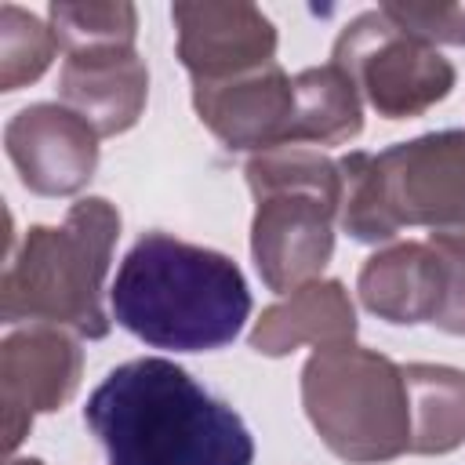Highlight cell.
Segmentation results:
<instances>
[{
    "mask_svg": "<svg viewBox=\"0 0 465 465\" xmlns=\"http://www.w3.org/2000/svg\"><path fill=\"white\" fill-rule=\"evenodd\" d=\"M109 465H251L243 418L185 367L142 356L113 367L84 407Z\"/></svg>",
    "mask_w": 465,
    "mask_h": 465,
    "instance_id": "6da1fadb",
    "label": "cell"
},
{
    "mask_svg": "<svg viewBox=\"0 0 465 465\" xmlns=\"http://www.w3.org/2000/svg\"><path fill=\"white\" fill-rule=\"evenodd\" d=\"M109 305L113 320L153 349L211 352L243 331L251 291L222 251L145 232L120 262Z\"/></svg>",
    "mask_w": 465,
    "mask_h": 465,
    "instance_id": "7a4b0ae2",
    "label": "cell"
},
{
    "mask_svg": "<svg viewBox=\"0 0 465 465\" xmlns=\"http://www.w3.org/2000/svg\"><path fill=\"white\" fill-rule=\"evenodd\" d=\"M341 171V225L367 243L400 225L465 229V131L400 142L385 153H352Z\"/></svg>",
    "mask_w": 465,
    "mask_h": 465,
    "instance_id": "3957f363",
    "label": "cell"
},
{
    "mask_svg": "<svg viewBox=\"0 0 465 465\" xmlns=\"http://www.w3.org/2000/svg\"><path fill=\"white\" fill-rule=\"evenodd\" d=\"M120 232V214L105 200L73 203L62 229H29L18 258L4 272V320L69 323L87 338H105L102 276Z\"/></svg>",
    "mask_w": 465,
    "mask_h": 465,
    "instance_id": "277c9868",
    "label": "cell"
},
{
    "mask_svg": "<svg viewBox=\"0 0 465 465\" xmlns=\"http://www.w3.org/2000/svg\"><path fill=\"white\" fill-rule=\"evenodd\" d=\"M258 196L254 262L272 291L316 276L331 258V214L341 207V174L327 156L305 149H269L247 163Z\"/></svg>",
    "mask_w": 465,
    "mask_h": 465,
    "instance_id": "5b68a950",
    "label": "cell"
},
{
    "mask_svg": "<svg viewBox=\"0 0 465 465\" xmlns=\"http://www.w3.org/2000/svg\"><path fill=\"white\" fill-rule=\"evenodd\" d=\"M305 407L327 447L349 461L411 450V385L392 360L331 345L305 363Z\"/></svg>",
    "mask_w": 465,
    "mask_h": 465,
    "instance_id": "8992f818",
    "label": "cell"
},
{
    "mask_svg": "<svg viewBox=\"0 0 465 465\" xmlns=\"http://www.w3.org/2000/svg\"><path fill=\"white\" fill-rule=\"evenodd\" d=\"M334 65L367 94V102L389 116H418L454 87V69L425 40L400 29L381 7L352 18L338 44Z\"/></svg>",
    "mask_w": 465,
    "mask_h": 465,
    "instance_id": "52a82bcc",
    "label": "cell"
},
{
    "mask_svg": "<svg viewBox=\"0 0 465 465\" xmlns=\"http://www.w3.org/2000/svg\"><path fill=\"white\" fill-rule=\"evenodd\" d=\"M200 120L232 149H283L294 131V80L276 62L229 76L203 80L193 91Z\"/></svg>",
    "mask_w": 465,
    "mask_h": 465,
    "instance_id": "ba28073f",
    "label": "cell"
},
{
    "mask_svg": "<svg viewBox=\"0 0 465 465\" xmlns=\"http://www.w3.org/2000/svg\"><path fill=\"white\" fill-rule=\"evenodd\" d=\"M178 54L185 69L203 80H229L272 62V22L247 4H174Z\"/></svg>",
    "mask_w": 465,
    "mask_h": 465,
    "instance_id": "9c48e42d",
    "label": "cell"
},
{
    "mask_svg": "<svg viewBox=\"0 0 465 465\" xmlns=\"http://www.w3.org/2000/svg\"><path fill=\"white\" fill-rule=\"evenodd\" d=\"M94 127L62 105H29L7 124V156L33 193L62 196L80 189L98 160Z\"/></svg>",
    "mask_w": 465,
    "mask_h": 465,
    "instance_id": "30bf717a",
    "label": "cell"
},
{
    "mask_svg": "<svg viewBox=\"0 0 465 465\" xmlns=\"http://www.w3.org/2000/svg\"><path fill=\"white\" fill-rule=\"evenodd\" d=\"M62 98L98 134L127 131L145 102V65L131 47L73 51L62 65Z\"/></svg>",
    "mask_w": 465,
    "mask_h": 465,
    "instance_id": "8fae6325",
    "label": "cell"
},
{
    "mask_svg": "<svg viewBox=\"0 0 465 465\" xmlns=\"http://www.w3.org/2000/svg\"><path fill=\"white\" fill-rule=\"evenodd\" d=\"M80 374V352L65 334L54 331H22L4 341V403L7 425L22 411L33 421V411H54Z\"/></svg>",
    "mask_w": 465,
    "mask_h": 465,
    "instance_id": "7c38bea8",
    "label": "cell"
},
{
    "mask_svg": "<svg viewBox=\"0 0 465 465\" xmlns=\"http://www.w3.org/2000/svg\"><path fill=\"white\" fill-rule=\"evenodd\" d=\"M363 305L389 323L436 320L443 302V265L429 243H403L374 254L360 272Z\"/></svg>",
    "mask_w": 465,
    "mask_h": 465,
    "instance_id": "4fadbf2b",
    "label": "cell"
},
{
    "mask_svg": "<svg viewBox=\"0 0 465 465\" xmlns=\"http://www.w3.org/2000/svg\"><path fill=\"white\" fill-rule=\"evenodd\" d=\"M356 84L334 62L294 76V142H345L360 131Z\"/></svg>",
    "mask_w": 465,
    "mask_h": 465,
    "instance_id": "5bb4252c",
    "label": "cell"
},
{
    "mask_svg": "<svg viewBox=\"0 0 465 465\" xmlns=\"http://www.w3.org/2000/svg\"><path fill=\"white\" fill-rule=\"evenodd\" d=\"M411 450H450L465 440V374L450 367H407Z\"/></svg>",
    "mask_w": 465,
    "mask_h": 465,
    "instance_id": "9a60e30c",
    "label": "cell"
},
{
    "mask_svg": "<svg viewBox=\"0 0 465 465\" xmlns=\"http://www.w3.org/2000/svg\"><path fill=\"white\" fill-rule=\"evenodd\" d=\"M54 40L73 54L87 47H131L134 7L131 4H51Z\"/></svg>",
    "mask_w": 465,
    "mask_h": 465,
    "instance_id": "2e32d148",
    "label": "cell"
},
{
    "mask_svg": "<svg viewBox=\"0 0 465 465\" xmlns=\"http://www.w3.org/2000/svg\"><path fill=\"white\" fill-rule=\"evenodd\" d=\"M54 40L51 33L15 4L0 7V65H4V91H15L25 80H36L51 62Z\"/></svg>",
    "mask_w": 465,
    "mask_h": 465,
    "instance_id": "e0dca14e",
    "label": "cell"
},
{
    "mask_svg": "<svg viewBox=\"0 0 465 465\" xmlns=\"http://www.w3.org/2000/svg\"><path fill=\"white\" fill-rule=\"evenodd\" d=\"M429 247L443 265V302L432 323L450 334H465V229L432 232Z\"/></svg>",
    "mask_w": 465,
    "mask_h": 465,
    "instance_id": "ac0fdd59",
    "label": "cell"
},
{
    "mask_svg": "<svg viewBox=\"0 0 465 465\" xmlns=\"http://www.w3.org/2000/svg\"><path fill=\"white\" fill-rule=\"evenodd\" d=\"M381 11L425 44H465V4H385Z\"/></svg>",
    "mask_w": 465,
    "mask_h": 465,
    "instance_id": "d6986e66",
    "label": "cell"
}]
</instances>
